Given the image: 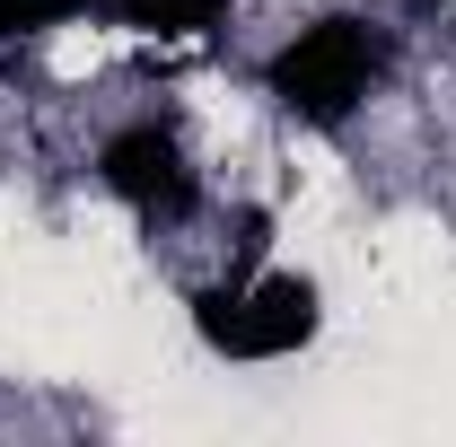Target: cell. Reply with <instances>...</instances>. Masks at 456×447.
Segmentation results:
<instances>
[{
	"label": "cell",
	"instance_id": "obj_4",
	"mask_svg": "<svg viewBox=\"0 0 456 447\" xmlns=\"http://www.w3.org/2000/svg\"><path fill=\"white\" fill-rule=\"evenodd\" d=\"M97 18H123L141 36H211L228 18V0H97Z\"/></svg>",
	"mask_w": 456,
	"mask_h": 447
},
{
	"label": "cell",
	"instance_id": "obj_1",
	"mask_svg": "<svg viewBox=\"0 0 456 447\" xmlns=\"http://www.w3.org/2000/svg\"><path fill=\"white\" fill-rule=\"evenodd\" d=\"M193 334L211 342L220 360H246V369H264V360H298L307 342L325 334V289L307 272H281V264H264L255 246L228 264V280L211 289H193Z\"/></svg>",
	"mask_w": 456,
	"mask_h": 447
},
{
	"label": "cell",
	"instance_id": "obj_5",
	"mask_svg": "<svg viewBox=\"0 0 456 447\" xmlns=\"http://www.w3.org/2000/svg\"><path fill=\"white\" fill-rule=\"evenodd\" d=\"M97 0H0V36H45V27H70Z\"/></svg>",
	"mask_w": 456,
	"mask_h": 447
},
{
	"label": "cell",
	"instance_id": "obj_3",
	"mask_svg": "<svg viewBox=\"0 0 456 447\" xmlns=\"http://www.w3.org/2000/svg\"><path fill=\"white\" fill-rule=\"evenodd\" d=\"M97 184H106L132 220H150V228H175L193 202H202V167H193L184 132L159 123V114L106 132V150H97Z\"/></svg>",
	"mask_w": 456,
	"mask_h": 447
},
{
	"label": "cell",
	"instance_id": "obj_2",
	"mask_svg": "<svg viewBox=\"0 0 456 447\" xmlns=\"http://www.w3.org/2000/svg\"><path fill=\"white\" fill-rule=\"evenodd\" d=\"M387 79V27L378 18H316V27H298L281 53L264 61V88H273V106L289 123H307V132H334L351 114L369 106V88Z\"/></svg>",
	"mask_w": 456,
	"mask_h": 447
}]
</instances>
